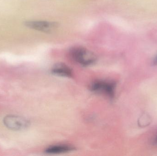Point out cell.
I'll return each mask as SVG.
<instances>
[{"label":"cell","mask_w":157,"mask_h":156,"mask_svg":"<svg viewBox=\"0 0 157 156\" xmlns=\"http://www.w3.org/2000/svg\"><path fill=\"white\" fill-rule=\"evenodd\" d=\"M70 54L75 62L83 66L93 65L97 60V56L94 53L82 47L72 48L70 49Z\"/></svg>","instance_id":"1"},{"label":"cell","mask_w":157,"mask_h":156,"mask_svg":"<svg viewBox=\"0 0 157 156\" xmlns=\"http://www.w3.org/2000/svg\"><path fill=\"white\" fill-rule=\"evenodd\" d=\"M75 149V148L74 147L68 145H56L51 146L46 148L45 153L48 154H55L72 152Z\"/></svg>","instance_id":"6"},{"label":"cell","mask_w":157,"mask_h":156,"mask_svg":"<svg viewBox=\"0 0 157 156\" xmlns=\"http://www.w3.org/2000/svg\"><path fill=\"white\" fill-rule=\"evenodd\" d=\"M5 126L13 131H21L28 127L29 122L28 120L21 116L9 115L6 116L3 119Z\"/></svg>","instance_id":"3"},{"label":"cell","mask_w":157,"mask_h":156,"mask_svg":"<svg viewBox=\"0 0 157 156\" xmlns=\"http://www.w3.org/2000/svg\"><path fill=\"white\" fill-rule=\"evenodd\" d=\"M24 24L26 27L30 29L47 34L52 33L59 26L57 22L46 21H28Z\"/></svg>","instance_id":"2"},{"label":"cell","mask_w":157,"mask_h":156,"mask_svg":"<svg viewBox=\"0 0 157 156\" xmlns=\"http://www.w3.org/2000/svg\"><path fill=\"white\" fill-rule=\"evenodd\" d=\"M90 89L94 92L105 94L112 98L114 96L115 84L110 82L97 81L91 84Z\"/></svg>","instance_id":"4"},{"label":"cell","mask_w":157,"mask_h":156,"mask_svg":"<svg viewBox=\"0 0 157 156\" xmlns=\"http://www.w3.org/2000/svg\"><path fill=\"white\" fill-rule=\"evenodd\" d=\"M155 142L157 144V137L156 138L155 141Z\"/></svg>","instance_id":"8"},{"label":"cell","mask_w":157,"mask_h":156,"mask_svg":"<svg viewBox=\"0 0 157 156\" xmlns=\"http://www.w3.org/2000/svg\"><path fill=\"white\" fill-rule=\"evenodd\" d=\"M53 74L63 77H71L72 71L68 66L63 63H59L55 64L52 69Z\"/></svg>","instance_id":"5"},{"label":"cell","mask_w":157,"mask_h":156,"mask_svg":"<svg viewBox=\"0 0 157 156\" xmlns=\"http://www.w3.org/2000/svg\"><path fill=\"white\" fill-rule=\"evenodd\" d=\"M155 63H157V57L156 58L155 60Z\"/></svg>","instance_id":"7"}]
</instances>
